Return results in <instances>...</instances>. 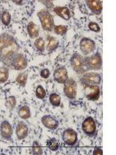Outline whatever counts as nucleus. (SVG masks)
<instances>
[{
	"label": "nucleus",
	"instance_id": "nucleus-1",
	"mask_svg": "<svg viewBox=\"0 0 116 155\" xmlns=\"http://www.w3.org/2000/svg\"><path fill=\"white\" fill-rule=\"evenodd\" d=\"M19 45L12 36L8 34L0 35V61L6 67L11 66L13 57L18 54Z\"/></svg>",
	"mask_w": 116,
	"mask_h": 155
},
{
	"label": "nucleus",
	"instance_id": "nucleus-2",
	"mask_svg": "<svg viewBox=\"0 0 116 155\" xmlns=\"http://www.w3.org/2000/svg\"><path fill=\"white\" fill-rule=\"evenodd\" d=\"M37 16L40 19L41 26L47 31H53L54 28V19L53 15L48 10L43 9L37 13Z\"/></svg>",
	"mask_w": 116,
	"mask_h": 155
},
{
	"label": "nucleus",
	"instance_id": "nucleus-3",
	"mask_svg": "<svg viewBox=\"0 0 116 155\" xmlns=\"http://www.w3.org/2000/svg\"><path fill=\"white\" fill-rule=\"evenodd\" d=\"M85 68L87 71H98L102 68V58L99 52L94 54L93 55L84 58Z\"/></svg>",
	"mask_w": 116,
	"mask_h": 155
},
{
	"label": "nucleus",
	"instance_id": "nucleus-4",
	"mask_svg": "<svg viewBox=\"0 0 116 155\" xmlns=\"http://www.w3.org/2000/svg\"><path fill=\"white\" fill-rule=\"evenodd\" d=\"M70 66L77 74H85L87 71L84 57L79 53H74L70 59Z\"/></svg>",
	"mask_w": 116,
	"mask_h": 155
},
{
	"label": "nucleus",
	"instance_id": "nucleus-5",
	"mask_svg": "<svg viewBox=\"0 0 116 155\" xmlns=\"http://www.w3.org/2000/svg\"><path fill=\"white\" fill-rule=\"evenodd\" d=\"M83 86L85 96L87 99L90 101H97L99 99L101 90L98 85H85Z\"/></svg>",
	"mask_w": 116,
	"mask_h": 155
},
{
	"label": "nucleus",
	"instance_id": "nucleus-6",
	"mask_svg": "<svg viewBox=\"0 0 116 155\" xmlns=\"http://www.w3.org/2000/svg\"><path fill=\"white\" fill-rule=\"evenodd\" d=\"M28 61L24 54L18 53L13 57L11 61V67L16 71H23L27 68Z\"/></svg>",
	"mask_w": 116,
	"mask_h": 155
},
{
	"label": "nucleus",
	"instance_id": "nucleus-7",
	"mask_svg": "<svg viewBox=\"0 0 116 155\" xmlns=\"http://www.w3.org/2000/svg\"><path fill=\"white\" fill-rule=\"evenodd\" d=\"M102 81V76L97 72L85 73L80 78V82L85 85H99Z\"/></svg>",
	"mask_w": 116,
	"mask_h": 155
},
{
	"label": "nucleus",
	"instance_id": "nucleus-8",
	"mask_svg": "<svg viewBox=\"0 0 116 155\" xmlns=\"http://www.w3.org/2000/svg\"><path fill=\"white\" fill-rule=\"evenodd\" d=\"M63 92L64 95L70 99H74L77 97V84L76 81L70 78L63 84Z\"/></svg>",
	"mask_w": 116,
	"mask_h": 155
},
{
	"label": "nucleus",
	"instance_id": "nucleus-9",
	"mask_svg": "<svg viewBox=\"0 0 116 155\" xmlns=\"http://www.w3.org/2000/svg\"><path fill=\"white\" fill-rule=\"evenodd\" d=\"M82 130L87 136L93 137L96 134V124L92 116H88L82 123Z\"/></svg>",
	"mask_w": 116,
	"mask_h": 155
},
{
	"label": "nucleus",
	"instance_id": "nucleus-10",
	"mask_svg": "<svg viewBox=\"0 0 116 155\" xmlns=\"http://www.w3.org/2000/svg\"><path fill=\"white\" fill-rule=\"evenodd\" d=\"M62 140L68 146H74L77 142V133L72 128L64 130L62 134Z\"/></svg>",
	"mask_w": 116,
	"mask_h": 155
},
{
	"label": "nucleus",
	"instance_id": "nucleus-11",
	"mask_svg": "<svg viewBox=\"0 0 116 155\" xmlns=\"http://www.w3.org/2000/svg\"><path fill=\"white\" fill-rule=\"evenodd\" d=\"M96 48V44L93 40L84 37L80 41V50L83 54L88 55L92 53Z\"/></svg>",
	"mask_w": 116,
	"mask_h": 155
},
{
	"label": "nucleus",
	"instance_id": "nucleus-12",
	"mask_svg": "<svg viewBox=\"0 0 116 155\" xmlns=\"http://www.w3.org/2000/svg\"><path fill=\"white\" fill-rule=\"evenodd\" d=\"M13 134L12 127L7 120H3L0 125V134L3 140H11Z\"/></svg>",
	"mask_w": 116,
	"mask_h": 155
},
{
	"label": "nucleus",
	"instance_id": "nucleus-13",
	"mask_svg": "<svg viewBox=\"0 0 116 155\" xmlns=\"http://www.w3.org/2000/svg\"><path fill=\"white\" fill-rule=\"evenodd\" d=\"M53 79L60 84H64L68 80V73L65 67H59L53 72Z\"/></svg>",
	"mask_w": 116,
	"mask_h": 155
},
{
	"label": "nucleus",
	"instance_id": "nucleus-14",
	"mask_svg": "<svg viewBox=\"0 0 116 155\" xmlns=\"http://www.w3.org/2000/svg\"><path fill=\"white\" fill-rule=\"evenodd\" d=\"M41 123L46 128L51 130H54L57 129L58 126H59L58 120L53 118L50 115H45L43 116L41 118Z\"/></svg>",
	"mask_w": 116,
	"mask_h": 155
},
{
	"label": "nucleus",
	"instance_id": "nucleus-15",
	"mask_svg": "<svg viewBox=\"0 0 116 155\" xmlns=\"http://www.w3.org/2000/svg\"><path fill=\"white\" fill-rule=\"evenodd\" d=\"M28 126L23 121H19L16 129V134L19 140L25 139L28 136Z\"/></svg>",
	"mask_w": 116,
	"mask_h": 155
},
{
	"label": "nucleus",
	"instance_id": "nucleus-16",
	"mask_svg": "<svg viewBox=\"0 0 116 155\" xmlns=\"http://www.w3.org/2000/svg\"><path fill=\"white\" fill-rule=\"evenodd\" d=\"M86 5L94 14L99 16L102 12V2L99 0H87Z\"/></svg>",
	"mask_w": 116,
	"mask_h": 155
},
{
	"label": "nucleus",
	"instance_id": "nucleus-17",
	"mask_svg": "<svg viewBox=\"0 0 116 155\" xmlns=\"http://www.w3.org/2000/svg\"><path fill=\"white\" fill-rule=\"evenodd\" d=\"M53 11L62 19H65V20H69L70 19V9L65 6H56L53 8Z\"/></svg>",
	"mask_w": 116,
	"mask_h": 155
},
{
	"label": "nucleus",
	"instance_id": "nucleus-18",
	"mask_svg": "<svg viewBox=\"0 0 116 155\" xmlns=\"http://www.w3.org/2000/svg\"><path fill=\"white\" fill-rule=\"evenodd\" d=\"M27 32L31 39L38 38L39 37V28L38 26L34 22H30L27 25Z\"/></svg>",
	"mask_w": 116,
	"mask_h": 155
},
{
	"label": "nucleus",
	"instance_id": "nucleus-19",
	"mask_svg": "<svg viewBox=\"0 0 116 155\" xmlns=\"http://www.w3.org/2000/svg\"><path fill=\"white\" fill-rule=\"evenodd\" d=\"M48 44L47 46V49L49 51L50 53L54 51L55 50L57 49V48L59 47V41H58L57 39L54 37H48Z\"/></svg>",
	"mask_w": 116,
	"mask_h": 155
},
{
	"label": "nucleus",
	"instance_id": "nucleus-20",
	"mask_svg": "<svg viewBox=\"0 0 116 155\" xmlns=\"http://www.w3.org/2000/svg\"><path fill=\"white\" fill-rule=\"evenodd\" d=\"M18 115L23 120H27L31 116L30 109L27 106H23L19 108L18 110Z\"/></svg>",
	"mask_w": 116,
	"mask_h": 155
},
{
	"label": "nucleus",
	"instance_id": "nucleus-21",
	"mask_svg": "<svg viewBox=\"0 0 116 155\" xmlns=\"http://www.w3.org/2000/svg\"><path fill=\"white\" fill-rule=\"evenodd\" d=\"M9 79V68L2 66L0 68V84L6 82Z\"/></svg>",
	"mask_w": 116,
	"mask_h": 155
},
{
	"label": "nucleus",
	"instance_id": "nucleus-22",
	"mask_svg": "<svg viewBox=\"0 0 116 155\" xmlns=\"http://www.w3.org/2000/svg\"><path fill=\"white\" fill-rule=\"evenodd\" d=\"M47 147L52 151H56L60 147V143L56 138H51L47 141Z\"/></svg>",
	"mask_w": 116,
	"mask_h": 155
},
{
	"label": "nucleus",
	"instance_id": "nucleus-23",
	"mask_svg": "<svg viewBox=\"0 0 116 155\" xmlns=\"http://www.w3.org/2000/svg\"><path fill=\"white\" fill-rule=\"evenodd\" d=\"M49 100L50 104L55 107H58L60 106V102H61V98L58 94L52 93L50 95Z\"/></svg>",
	"mask_w": 116,
	"mask_h": 155
},
{
	"label": "nucleus",
	"instance_id": "nucleus-24",
	"mask_svg": "<svg viewBox=\"0 0 116 155\" xmlns=\"http://www.w3.org/2000/svg\"><path fill=\"white\" fill-rule=\"evenodd\" d=\"M27 78H28V74L27 72H22L19 74V75L16 78V82L19 84L20 86L25 87L27 81Z\"/></svg>",
	"mask_w": 116,
	"mask_h": 155
},
{
	"label": "nucleus",
	"instance_id": "nucleus-25",
	"mask_svg": "<svg viewBox=\"0 0 116 155\" xmlns=\"http://www.w3.org/2000/svg\"><path fill=\"white\" fill-rule=\"evenodd\" d=\"M34 46L36 49L40 52H44L45 50V41L43 37H38L34 42Z\"/></svg>",
	"mask_w": 116,
	"mask_h": 155
},
{
	"label": "nucleus",
	"instance_id": "nucleus-26",
	"mask_svg": "<svg viewBox=\"0 0 116 155\" xmlns=\"http://www.w3.org/2000/svg\"><path fill=\"white\" fill-rule=\"evenodd\" d=\"M32 152L34 155L43 154V148L37 141H34L32 145Z\"/></svg>",
	"mask_w": 116,
	"mask_h": 155
},
{
	"label": "nucleus",
	"instance_id": "nucleus-27",
	"mask_svg": "<svg viewBox=\"0 0 116 155\" xmlns=\"http://www.w3.org/2000/svg\"><path fill=\"white\" fill-rule=\"evenodd\" d=\"M36 96L40 99H44L46 98L47 92L42 85H38L36 88Z\"/></svg>",
	"mask_w": 116,
	"mask_h": 155
},
{
	"label": "nucleus",
	"instance_id": "nucleus-28",
	"mask_svg": "<svg viewBox=\"0 0 116 155\" xmlns=\"http://www.w3.org/2000/svg\"><path fill=\"white\" fill-rule=\"evenodd\" d=\"M67 26H64V25H58V26H55L54 28H53V30L54 32L56 33V34L58 35H60V36H63L64 34H67Z\"/></svg>",
	"mask_w": 116,
	"mask_h": 155
},
{
	"label": "nucleus",
	"instance_id": "nucleus-29",
	"mask_svg": "<svg viewBox=\"0 0 116 155\" xmlns=\"http://www.w3.org/2000/svg\"><path fill=\"white\" fill-rule=\"evenodd\" d=\"M1 20L2 23L5 26H9L11 23V15L8 11H4L1 16Z\"/></svg>",
	"mask_w": 116,
	"mask_h": 155
},
{
	"label": "nucleus",
	"instance_id": "nucleus-30",
	"mask_svg": "<svg viewBox=\"0 0 116 155\" xmlns=\"http://www.w3.org/2000/svg\"><path fill=\"white\" fill-rule=\"evenodd\" d=\"M88 28L90 30L95 32V33H98L101 31V27L98 24L95 22H90L88 23Z\"/></svg>",
	"mask_w": 116,
	"mask_h": 155
},
{
	"label": "nucleus",
	"instance_id": "nucleus-31",
	"mask_svg": "<svg viewBox=\"0 0 116 155\" xmlns=\"http://www.w3.org/2000/svg\"><path fill=\"white\" fill-rule=\"evenodd\" d=\"M50 75V71L47 68H44L40 71V76L45 79L48 78Z\"/></svg>",
	"mask_w": 116,
	"mask_h": 155
},
{
	"label": "nucleus",
	"instance_id": "nucleus-32",
	"mask_svg": "<svg viewBox=\"0 0 116 155\" xmlns=\"http://www.w3.org/2000/svg\"><path fill=\"white\" fill-rule=\"evenodd\" d=\"M9 104H10L11 107L12 108H14L15 106H16V98H15L14 96H10L9 98Z\"/></svg>",
	"mask_w": 116,
	"mask_h": 155
},
{
	"label": "nucleus",
	"instance_id": "nucleus-33",
	"mask_svg": "<svg viewBox=\"0 0 116 155\" xmlns=\"http://www.w3.org/2000/svg\"><path fill=\"white\" fill-rule=\"evenodd\" d=\"M93 154L94 155H102L103 154V151H102V148H99V147L95 148V150H94V151H93Z\"/></svg>",
	"mask_w": 116,
	"mask_h": 155
},
{
	"label": "nucleus",
	"instance_id": "nucleus-34",
	"mask_svg": "<svg viewBox=\"0 0 116 155\" xmlns=\"http://www.w3.org/2000/svg\"><path fill=\"white\" fill-rule=\"evenodd\" d=\"M13 2H16L17 5H19H19H22L21 2H23V1H15V0H14V1H13Z\"/></svg>",
	"mask_w": 116,
	"mask_h": 155
}]
</instances>
